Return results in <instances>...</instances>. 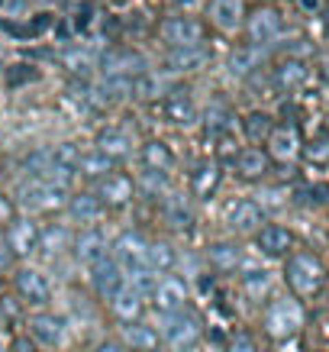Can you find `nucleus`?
I'll list each match as a JSON object with an SVG mask.
<instances>
[{
    "label": "nucleus",
    "instance_id": "f8f14e48",
    "mask_svg": "<svg viewBox=\"0 0 329 352\" xmlns=\"http://www.w3.org/2000/svg\"><path fill=\"white\" fill-rule=\"evenodd\" d=\"M161 113H165V120L178 123V126H191L194 120H197V107H194L191 94H188L184 87H174V91L165 94V100H161Z\"/></svg>",
    "mask_w": 329,
    "mask_h": 352
},
{
    "label": "nucleus",
    "instance_id": "4be33fe9",
    "mask_svg": "<svg viewBox=\"0 0 329 352\" xmlns=\"http://www.w3.org/2000/svg\"><path fill=\"white\" fill-rule=\"evenodd\" d=\"M268 142H271V155H275V159H281V162H291V159H294V155L300 152L297 126H291V123H284V126H275V129H271Z\"/></svg>",
    "mask_w": 329,
    "mask_h": 352
},
{
    "label": "nucleus",
    "instance_id": "37998d69",
    "mask_svg": "<svg viewBox=\"0 0 329 352\" xmlns=\"http://www.w3.org/2000/svg\"><path fill=\"white\" fill-rule=\"evenodd\" d=\"M49 165H52V149H36L23 159V168L30 171V175H36V178H43Z\"/></svg>",
    "mask_w": 329,
    "mask_h": 352
},
{
    "label": "nucleus",
    "instance_id": "3c124183",
    "mask_svg": "<svg viewBox=\"0 0 329 352\" xmlns=\"http://www.w3.org/2000/svg\"><path fill=\"white\" fill-rule=\"evenodd\" d=\"M13 262H16V252H13V245H10V239H7V233L0 230V268L13 265Z\"/></svg>",
    "mask_w": 329,
    "mask_h": 352
},
{
    "label": "nucleus",
    "instance_id": "1a4fd4ad",
    "mask_svg": "<svg viewBox=\"0 0 329 352\" xmlns=\"http://www.w3.org/2000/svg\"><path fill=\"white\" fill-rule=\"evenodd\" d=\"M91 285H94V291L100 294V298H113L126 281H123V268H120L117 258H97V262H91Z\"/></svg>",
    "mask_w": 329,
    "mask_h": 352
},
{
    "label": "nucleus",
    "instance_id": "aec40b11",
    "mask_svg": "<svg viewBox=\"0 0 329 352\" xmlns=\"http://www.w3.org/2000/svg\"><path fill=\"white\" fill-rule=\"evenodd\" d=\"M233 168L239 178L245 182H258V178H265L268 175V152L252 146V149H242L239 152V159L233 162Z\"/></svg>",
    "mask_w": 329,
    "mask_h": 352
},
{
    "label": "nucleus",
    "instance_id": "79ce46f5",
    "mask_svg": "<svg viewBox=\"0 0 329 352\" xmlns=\"http://www.w3.org/2000/svg\"><path fill=\"white\" fill-rule=\"evenodd\" d=\"M155 285H159V272H152V268H133V281H129V288H136L142 298L146 294H155Z\"/></svg>",
    "mask_w": 329,
    "mask_h": 352
},
{
    "label": "nucleus",
    "instance_id": "2f4dec72",
    "mask_svg": "<svg viewBox=\"0 0 329 352\" xmlns=\"http://www.w3.org/2000/svg\"><path fill=\"white\" fill-rule=\"evenodd\" d=\"M97 149L110 155L113 162L126 159L129 155V139L120 133V129H100V136H97Z\"/></svg>",
    "mask_w": 329,
    "mask_h": 352
},
{
    "label": "nucleus",
    "instance_id": "7c9ffc66",
    "mask_svg": "<svg viewBox=\"0 0 329 352\" xmlns=\"http://www.w3.org/2000/svg\"><path fill=\"white\" fill-rule=\"evenodd\" d=\"M229 129H233V113H229L223 104L207 107V113H203V133H207V139H220V136H226Z\"/></svg>",
    "mask_w": 329,
    "mask_h": 352
},
{
    "label": "nucleus",
    "instance_id": "13d9d810",
    "mask_svg": "<svg viewBox=\"0 0 329 352\" xmlns=\"http://www.w3.org/2000/svg\"><path fill=\"white\" fill-rule=\"evenodd\" d=\"M171 3H194V0H171Z\"/></svg>",
    "mask_w": 329,
    "mask_h": 352
},
{
    "label": "nucleus",
    "instance_id": "c756f323",
    "mask_svg": "<svg viewBox=\"0 0 329 352\" xmlns=\"http://www.w3.org/2000/svg\"><path fill=\"white\" fill-rule=\"evenodd\" d=\"M207 258H210V265L216 272H233V268L242 265V249L236 243H213Z\"/></svg>",
    "mask_w": 329,
    "mask_h": 352
},
{
    "label": "nucleus",
    "instance_id": "473e14b6",
    "mask_svg": "<svg viewBox=\"0 0 329 352\" xmlns=\"http://www.w3.org/2000/svg\"><path fill=\"white\" fill-rule=\"evenodd\" d=\"M142 165H146V168L168 171L171 165H174V152H171L165 142H159V139H149V142L142 146Z\"/></svg>",
    "mask_w": 329,
    "mask_h": 352
},
{
    "label": "nucleus",
    "instance_id": "58836bf2",
    "mask_svg": "<svg viewBox=\"0 0 329 352\" xmlns=\"http://www.w3.org/2000/svg\"><path fill=\"white\" fill-rule=\"evenodd\" d=\"M294 201L304 207H326L329 204V184H300L294 191Z\"/></svg>",
    "mask_w": 329,
    "mask_h": 352
},
{
    "label": "nucleus",
    "instance_id": "4c0bfd02",
    "mask_svg": "<svg viewBox=\"0 0 329 352\" xmlns=\"http://www.w3.org/2000/svg\"><path fill=\"white\" fill-rule=\"evenodd\" d=\"M139 188L149 194V197H161V194L171 188L168 171H161V168H146V171H142V178H139Z\"/></svg>",
    "mask_w": 329,
    "mask_h": 352
},
{
    "label": "nucleus",
    "instance_id": "5fc2aeb1",
    "mask_svg": "<svg viewBox=\"0 0 329 352\" xmlns=\"http://www.w3.org/2000/svg\"><path fill=\"white\" fill-rule=\"evenodd\" d=\"M94 352H123V349H120L117 342H100V346H97Z\"/></svg>",
    "mask_w": 329,
    "mask_h": 352
},
{
    "label": "nucleus",
    "instance_id": "a19ab883",
    "mask_svg": "<svg viewBox=\"0 0 329 352\" xmlns=\"http://www.w3.org/2000/svg\"><path fill=\"white\" fill-rule=\"evenodd\" d=\"M129 91H133V97H136V100H152V97L161 94V85H159V78L139 75V78H133V81H129Z\"/></svg>",
    "mask_w": 329,
    "mask_h": 352
},
{
    "label": "nucleus",
    "instance_id": "09e8293b",
    "mask_svg": "<svg viewBox=\"0 0 329 352\" xmlns=\"http://www.w3.org/2000/svg\"><path fill=\"white\" fill-rule=\"evenodd\" d=\"M255 65H258V58H255L252 52H236L233 58H229V68H233L236 75H249Z\"/></svg>",
    "mask_w": 329,
    "mask_h": 352
},
{
    "label": "nucleus",
    "instance_id": "864d4df0",
    "mask_svg": "<svg viewBox=\"0 0 329 352\" xmlns=\"http://www.w3.org/2000/svg\"><path fill=\"white\" fill-rule=\"evenodd\" d=\"M13 352H36V346L30 340H13Z\"/></svg>",
    "mask_w": 329,
    "mask_h": 352
},
{
    "label": "nucleus",
    "instance_id": "cd10ccee",
    "mask_svg": "<svg viewBox=\"0 0 329 352\" xmlns=\"http://www.w3.org/2000/svg\"><path fill=\"white\" fill-rule=\"evenodd\" d=\"M30 333L36 342H43V346H55V342H62V320L52 317V314H39V317H32L30 320Z\"/></svg>",
    "mask_w": 329,
    "mask_h": 352
},
{
    "label": "nucleus",
    "instance_id": "423d86ee",
    "mask_svg": "<svg viewBox=\"0 0 329 352\" xmlns=\"http://www.w3.org/2000/svg\"><path fill=\"white\" fill-rule=\"evenodd\" d=\"M284 30V20H281V13L275 7H255L249 13V23H245V32H249V39L255 45H268L275 43L277 36Z\"/></svg>",
    "mask_w": 329,
    "mask_h": 352
},
{
    "label": "nucleus",
    "instance_id": "412c9836",
    "mask_svg": "<svg viewBox=\"0 0 329 352\" xmlns=\"http://www.w3.org/2000/svg\"><path fill=\"white\" fill-rule=\"evenodd\" d=\"M65 207H68V214H71V220H78V223H94V220H100L104 217V204H100V197L97 194H71L68 201H65Z\"/></svg>",
    "mask_w": 329,
    "mask_h": 352
},
{
    "label": "nucleus",
    "instance_id": "393cba45",
    "mask_svg": "<svg viewBox=\"0 0 329 352\" xmlns=\"http://www.w3.org/2000/svg\"><path fill=\"white\" fill-rule=\"evenodd\" d=\"M210 58L207 45H188V49H171L168 68L171 72H197L203 62Z\"/></svg>",
    "mask_w": 329,
    "mask_h": 352
},
{
    "label": "nucleus",
    "instance_id": "f704fd0d",
    "mask_svg": "<svg viewBox=\"0 0 329 352\" xmlns=\"http://www.w3.org/2000/svg\"><path fill=\"white\" fill-rule=\"evenodd\" d=\"M174 249L168 243H149L146 245V268L152 272H171L174 268Z\"/></svg>",
    "mask_w": 329,
    "mask_h": 352
},
{
    "label": "nucleus",
    "instance_id": "9b49d317",
    "mask_svg": "<svg viewBox=\"0 0 329 352\" xmlns=\"http://www.w3.org/2000/svg\"><path fill=\"white\" fill-rule=\"evenodd\" d=\"M255 245H258L265 256L281 258V256H287V252L294 249V233H291L287 226H281V223H268V226H262V230H258Z\"/></svg>",
    "mask_w": 329,
    "mask_h": 352
},
{
    "label": "nucleus",
    "instance_id": "a211bd4d",
    "mask_svg": "<svg viewBox=\"0 0 329 352\" xmlns=\"http://www.w3.org/2000/svg\"><path fill=\"white\" fill-rule=\"evenodd\" d=\"M68 201L65 197V188H55L49 182H39L32 184L30 191H23V204L30 207V210H55V207H62Z\"/></svg>",
    "mask_w": 329,
    "mask_h": 352
},
{
    "label": "nucleus",
    "instance_id": "6e6d98bb",
    "mask_svg": "<svg viewBox=\"0 0 329 352\" xmlns=\"http://www.w3.org/2000/svg\"><path fill=\"white\" fill-rule=\"evenodd\" d=\"M304 3V10H319V0H300Z\"/></svg>",
    "mask_w": 329,
    "mask_h": 352
},
{
    "label": "nucleus",
    "instance_id": "ea45409f",
    "mask_svg": "<svg viewBox=\"0 0 329 352\" xmlns=\"http://www.w3.org/2000/svg\"><path fill=\"white\" fill-rule=\"evenodd\" d=\"M304 159H307L310 165H326L329 162V136L326 133L313 136L307 146H304Z\"/></svg>",
    "mask_w": 329,
    "mask_h": 352
},
{
    "label": "nucleus",
    "instance_id": "e433bc0d",
    "mask_svg": "<svg viewBox=\"0 0 329 352\" xmlns=\"http://www.w3.org/2000/svg\"><path fill=\"white\" fill-rule=\"evenodd\" d=\"M113 165H117V162L97 149V152H91V155H81V162H78V171H84L87 178H104L106 171H113Z\"/></svg>",
    "mask_w": 329,
    "mask_h": 352
},
{
    "label": "nucleus",
    "instance_id": "6ab92c4d",
    "mask_svg": "<svg viewBox=\"0 0 329 352\" xmlns=\"http://www.w3.org/2000/svg\"><path fill=\"white\" fill-rule=\"evenodd\" d=\"M226 220H229V226H233L236 233H252V230L262 226L265 210L255 201H236L233 207H229V217H226Z\"/></svg>",
    "mask_w": 329,
    "mask_h": 352
},
{
    "label": "nucleus",
    "instance_id": "6e6552de",
    "mask_svg": "<svg viewBox=\"0 0 329 352\" xmlns=\"http://www.w3.org/2000/svg\"><path fill=\"white\" fill-rule=\"evenodd\" d=\"M13 288H16V294H20L26 304H32V307H43V304H49V298H52V288H49L45 275H39L36 268H20L16 278H13Z\"/></svg>",
    "mask_w": 329,
    "mask_h": 352
},
{
    "label": "nucleus",
    "instance_id": "5701e85b",
    "mask_svg": "<svg viewBox=\"0 0 329 352\" xmlns=\"http://www.w3.org/2000/svg\"><path fill=\"white\" fill-rule=\"evenodd\" d=\"M210 16H213V23H216L220 30L233 32V30H239V23H242L245 7H242V0H213Z\"/></svg>",
    "mask_w": 329,
    "mask_h": 352
},
{
    "label": "nucleus",
    "instance_id": "0eeeda50",
    "mask_svg": "<svg viewBox=\"0 0 329 352\" xmlns=\"http://www.w3.org/2000/svg\"><path fill=\"white\" fill-rule=\"evenodd\" d=\"M97 182H100L97 197H100V204H104V207H126V204L133 201L136 184H133V178H129V175H123V171H106L104 178H97Z\"/></svg>",
    "mask_w": 329,
    "mask_h": 352
},
{
    "label": "nucleus",
    "instance_id": "f257e3e1",
    "mask_svg": "<svg viewBox=\"0 0 329 352\" xmlns=\"http://www.w3.org/2000/svg\"><path fill=\"white\" fill-rule=\"evenodd\" d=\"M284 278H287V288L294 291L297 298H313L326 285V265L313 252H297V256L287 258Z\"/></svg>",
    "mask_w": 329,
    "mask_h": 352
},
{
    "label": "nucleus",
    "instance_id": "39448f33",
    "mask_svg": "<svg viewBox=\"0 0 329 352\" xmlns=\"http://www.w3.org/2000/svg\"><path fill=\"white\" fill-rule=\"evenodd\" d=\"M165 336L178 352H191L201 342V320L184 307L174 314H165Z\"/></svg>",
    "mask_w": 329,
    "mask_h": 352
},
{
    "label": "nucleus",
    "instance_id": "72a5a7b5",
    "mask_svg": "<svg viewBox=\"0 0 329 352\" xmlns=\"http://www.w3.org/2000/svg\"><path fill=\"white\" fill-rule=\"evenodd\" d=\"M39 81V68H32L26 62H13L3 68V85L10 87V91H20L26 85H36Z\"/></svg>",
    "mask_w": 329,
    "mask_h": 352
},
{
    "label": "nucleus",
    "instance_id": "4468645a",
    "mask_svg": "<svg viewBox=\"0 0 329 352\" xmlns=\"http://www.w3.org/2000/svg\"><path fill=\"white\" fill-rule=\"evenodd\" d=\"M155 310L159 314H174V310L184 307V300H188V285L181 281V278L168 275V278H161L159 285H155Z\"/></svg>",
    "mask_w": 329,
    "mask_h": 352
},
{
    "label": "nucleus",
    "instance_id": "bb28decb",
    "mask_svg": "<svg viewBox=\"0 0 329 352\" xmlns=\"http://www.w3.org/2000/svg\"><path fill=\"white\" fill-rule=\"evenodd\" d=\"M49 23H52V16H45V13L36 16L32 23H16V20H10V16H0V32L10 36V39H36Z\"/></svg>",
    "mask_w": 329,
    "mask_h": 352
},
{
    "label": "nucleus",
    "instance_id": "dca6fc26",
    "mask_svg": "<svg viewBox=\"0 0 329 352\" xmlns=\"http://www.w3.org/2000/svg\"><path fill=\"white\" fill-rule=\"evenodd\" d=\"M307 78H310L307 62H300V58H284V62L275 65L271 85L281 87V91H297V87L307 85Z\"/></svg>",
    "mask_w": 329,
    "mask_h": 352
},
{
    "label": "nucleus",
    "instance_id": "f3484780",
    "mask_svg": "<svg viewBox=\"0 0 329 352\" xmlns=\"http://www.w3.org/2000/svg\"><path fill=\"white\" fill-rule=\"evenodd\" d=\"M75 258L78 262H84V265H91V262H97V258L106 256V236L97 230V226H91V230H81V233L75 236Z\"/></svg>",
    "mask_w": 329,
    "mask_h": 352
},
{
    "label": "nucleus",
    "instance_id": "de8ad7c7",
    "mask_svg": "<svg viewBox=\"0 0 329 352\" xmlns=\"http://www.w3.org/2000/svg\"><path fill=\"white\" fill-rule=\"evenodd\" d=\"M91 20H94V3H91V0H81V3H78V10H75V30L87 32Z\"/></svg>",
    "mask_w": 329,
    "mask_h": 352
},
{
    "label": "nucleus",
    "instance_id": "49530a36",
    "mask_svg": "<svg viewBox=\"0 0 329 352\" xmlns=\"http://www.w3.org/2000/svg\"><path fill=\"white\" fill-rule=\"evenodd\" d=\"M226 346H229V352H258V346H255V340H252V333L249 330H236Z\"/></svg>",
    "mask_w": 329,
    "mask_h": 352
},
{
    "label": "nucleus",
    "instance_id": "bf43d9fd",
    "mask_svg": "<svg viewBox=\"0 0 329 352\" xmlns=\"http://www.w3.org/2000/svg\"><path fill=\"white\" fill-rule=\"evenodd\" d=\"M326 78H329V62H326Z\"/></svg>",
    "mask_w": 329,
    "mask_h": 352
},
{
    "label": "nucleus",
    "instance_id": "4d7b16f0",
    "mask_svg": "<svg viewBox=\"0 0 329 352\" xmlns=\"http://www.w3.org/2000/svg\"><path fill=\"white\" fill-rule=\"evenodd\" d=\"M323 30L329 32V7H326V10H323Z\"/></svg>",
    "mask_w": 329,
    "mask_h": 352
},
{
    "label": "nucleus",
    "instance_id": "c03bdc74",
    "mask_svg": "<svg viewBox=\"0 0 329 352\" xmlns=\"http://www.w3.org/2000/svg\"><path fill=\"white\" fill-rule=\"evenodd\" d=\"M52 162L65 165V168H75L78 171V162H81V149L71 146V142H65V146H55L52 149Z\"/></svg>",
    "mask_w": 329,
    "mask_h": 352
},
{
    "label": "nucleus",
    "instance_id": "9d476101",
    "mask_svg": "<svg viewBox=\"0 0 329 352\" xmlns=\"http://www.w3.org/2000/svg\"><path fill=\"white\" fill-rule=\"evenodd\" d=\"M146 239H142V233L139 230H123L120 233V239L113 243V252H117V262L120 265H126L129 272L133 268H142L146 265Z\"/></svg>",
    "mask_w": 329,
    "mask_h": 352
},
{
    "label": "nucleus",
    "instance_id": "a878e982",
    "mask_svg": "<svg viewBox=\"0 0 329 352\" xmlns=\"http://www.w3.org/2000/svg\"><path fill=\"white\" fill-rule=\"evenodd\" d=\"M110 300H113V314H117L123 323H133L139 314H142V294H139L136 288H126V285H123Z\"/></svg>",
    "mask_w": 329,
    "mask_h": 352
},
{
    "label": "nucleus",
    "instance_id": "c85d7f7f",
    "mask_svg": "<svg viewBox=\"0 0 329 352\" xmlns=\"http://www.w3.org/2000/svg\"><path fill=\"white\" fill-rule=\"evenodd\" d=\"M161 214H165V223H168L171 230H191V226H194V210H191V204L184 201V197H178V194L165 201Z\"/></svg>",
    "mask_w": 329,
    "mask_h": 352
},
{
    "label": "nucleus",
    "instance_id": "a18cd8bd",
    "mask_svg": "<svg viewBox=\"0 0 329 352\" xmlns=\"http://www.w3.org/2000/svg\"><path fill=\"white\" fill-rule=\"evenodd\" d=\"M239 142H236V136H229V133H226V136H220L216 139V162H229V165H233L236 159H239Z\"/></svg>",
    "mask_w": 329,
    "mask_h": 352
},
{
    "label": "nucleus",
    "instance_id": "f03ea898",
    "mask_svg": "<svg viewBox=\"0 0 329 352\" xmlns=\"http://www.w3.org/2000/svg\"><path fill=\"white\" fill-rule=\"evenodd\" d=\"M300 327H304V307H300V300L294 298H277L265 314V330L271 340L284 342L291 336H297Z\"/></svg>",
    "mask_w": 329,
    "mask_h": 352
},
{
    "label": "nucleus",
    "instance_id": "8fccbe9b",
    "mask_svg": "<svg viewBox=\"0 0 329 352\" xmlns=\"http://www.w3.org/2000/svg\"><path fill=\"white\" fill-rule=\"evenodd\" d=\"M39 245H45V252H49V256H52V249L58 252V249L65 245V230H58V226H55V230H49L45 236H39Z\"/></svg>",
    "mask_w": 329,
    "mask_h": 352
},
{
    "label": "nucleus",
    "instance_id": "7ed1b4c3",
    "mask_svg": "<svg viewBox=\"0 0 329 352\" xmlns=\"http://www.w3.org/2000/svg\"><path fill=\"white\" fill-rule=\"evenodd\" d=\"M100 72L106 81H133V78L146 75V55L136 49H110L100 58Z\"/></svg>",
    "mask_w": 329,
    "mask_h": 352
},
{
    "label": "nucleus",
    "instance_id": "2eb2a0df",
    "mask_svg": "<svg viewBox=\"0 0 329 352\" xmlns=\"http://www.w3.org/2000/svg\"><path fill=\"white\" fill-rule=\"evenodd\" d=\"M220 178H223V171H220V162H216V159L197 162V165H194V171H191V191H194V197H201V201L213 197V194H216V188H220Z\"/></svg>",
    "mask_w": 329,
    "mask_h": 352
},
{
    "label": "nucleus",
    "instance_id": "ddd939ff",
    "mask_svg": "<svg viewBox=\"0 0 329 352\" xmlns=\"http://www.w3.org/2000/svg\"><path fill=\"white\" fill-rule=\"evenodd\" d=\"M7 233V239H10L13 252H16V258L20 256H30L32 249H39V230H36V223H32L30 217H13L10 226L3 230Z\"/></svg>",
    "mask_w": 329,
    "mask_h": 352
},
{
    "label": "nucleus",
    "instance_id": "603ef678",
    "mask_svg": "<svg viewBox=\"0 0 329 352\" xmlns=\"http://www.w3.org/2000/svg\"><path fill=\"white\" fill-rule=\"evenodd\" d=\"M0 7H3L7 13H13V16H16V13H26L30 0H0Z\"/></svg>",
    "mask_w": 329,
    "mask_h": 352
},
{
    "label": "nucleus",
    "instance_id": "b1692460",
    "mask_svg": "<svg viewBox=\"0 0 329 352\" xmlns=\"http://www.w3.org/2000/svg\"><path fill=\"white\" fill-rule=\"evenodd\" d=\"M123 340H126V346L133 352H155L159 349V333L152 330V327H146V323H126L123 327Z\"/></svg>",
    "mask_w": 329,
    "mask_h": 352
},
{
    "label": "nucleus",
    "instance_id": "20e7f679",
    "mask_svg": "<svg viewBox=\"0 0 329 352\" xmlns=\"http://www.w3.org/2000/svg\"><path fill=\"white\" fill-rule=\"evenodd\" d=\"M159 39L171 49L203 45V23L194 20V16H165L159 23Z\"/></svg>",
    "mask_w": 329,
    "mask_h": 352
},
{
    "label": "nucleus",
    "instance_id": "c9c22d12",
    "mask_svg": "<svg viewBox=\"0 0 329 352\" xmlns=\"http://www.w3.org/2000/svg\"><path fill=\"white\" fill-rule=\"evenodd\" d=\"M271 129H275V120L268 117V113H262V110H252V113L242 120V133L252 139V142L268 139V136H271Z\"/></svg>",
    "mask_w": 329,
    "mask_h": 352
}]
</instances>
